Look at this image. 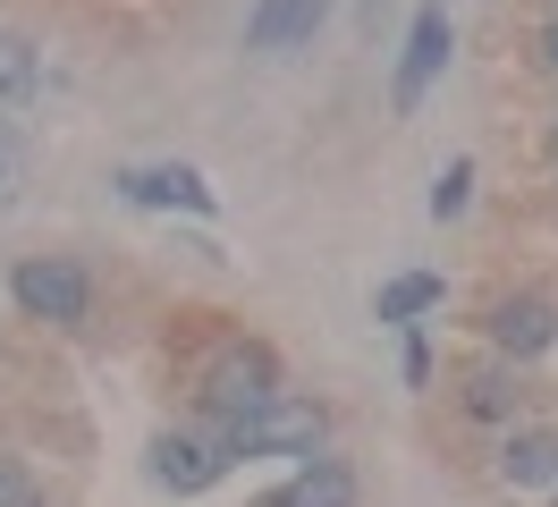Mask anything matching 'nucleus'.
<instances>
[{
  "mask_svg": "<svg viewBox=\"0 0 558 507\" xmlns=\"http://www.w3.org/2000/svg\"><path fill=\"white\" fill-rule=\"evenodd\" d=\"M440 304H449V279H440V270H407V279H389L381 297H373V313L398 322V330H415L423 313H440Z\"/></svg>",
  "mask_w": 558,
  "mask_h": 507,
  "instance_id": "f8f14e48",
  "label": "nucleus"
},
{
  "mask_svg": "<svg viewBox=\"0 0 558 507\" xmlns=\"http://www.w3.org/2000/svg\"><path fill=\"white\" fill-rule=\"evenodd\" d=\"M474 203V161H449L440 169V186H432V220H457Z\"/></svg>",
  "mask_w": 558,
  "mask_h": 507,
  "instance_id": "4468645a",
  "label": "nucleus"
},
{
  "mask_svg": "<svg viewBox=\"0 0 558 507\" xmlns=\"http://www.w3.org/2000/svg\"><path fill=\"white\" fill-rule=\"evenodd\" d=\"M483 338L508 355V364H533V355H550V347H558V304L550 297H499L483 313Z\"/></svg>",
  "mask_w": 558,
  "mask_h": 507,
  "instance_id": "423d86ee",
  "label": "nucleus"
},
{
  "mask_svg": "<svg viewBox=\"0 0 558 507\" xmlns=\"http://www.w3.org/2000/svg\"><path fill=\"white\" fill-rule=\"evenodd\" d=\"M35 76H43L35 43H26V34H9V26H0V101H26V94H35Z\"/></svg>",
  "mask_w": 558,
  "mask_h": 507,
  "instance_id": "ddd939ff",
  "label": "nucleus"
},
{
  "mask_svg": "<svg viewBox=\"0 0 558 507\" xmlns=\"http://www.w3.org/2000/svg\"><path fill=\"white\" fill-rule=\"evenodd\" d=\"M271 398H288V389H279V355L254 347V338L220 347V355L204 364V389H195L204 423H238V414H254V406H271Z\"/></svg>",
  "mask_w": 558,
  "mask_h": 507,
  "instance_id": "f03ea898",
  "label": "nucleus"
},
{
  "mask_svg": "<svg viewBox=\"0 0 558 507\" xmlns=\"http://www.w3.org/2000/svg\"><path fill=\"white\" fill-rule=\"evenodd\" d=\"M229 466H238V457H229L211 432H204V439H195V432H161V439H153V482H161V491H178V499L211 491Z\"/></svg>",
  "mask_w": 558,
  "mask_h": 507,
  "instance_id": "0eeeda50",
  "label": "nucleus"
},
{
  "mask_svg": "<svg viewBox=\"0 0 558 507\" xmlns=\"http://www.w3.org/2000/svg\"><path fill=\"white\" fill-rule=\"evenodd\" d=\"M0 507H43V482L26 473V457H0Z\"/></svg>",
  "mask_w": 558,
  "mask_h": 507,
  "instance_id": "2eb2a0df",
  "label": "nucleus"
},
{
  "mask_svg": "<svg viewBox=\"0 0 558 507\" xmlns=\"http://www.w3.org/2000/svg\"><path fill=\"white\" fill-rule=\"evenodd\" d=\"M119 195L144 203V212H186V220H211L220 195L204 186V169L186 161H144V169H119Z\"/></svg>",
  "mask_w": 558,
  "mask_h": 507,
  "instance_id": "39448f33",
  "label": "nucleus"
},
{
  "mask_svg": "<svg viewBox=\"0 0 558 507\" xmlns=\"http://www.w3.org/2000/svg\"><path fill=\"white\" fill-rule=\"evenodd\" d=\"M457 398H465V414H474V423H517L524 381H517V364L499 355V364H474V372H465V381H457Z\"/></svg>",
  "mask_w": 558,
  "mask_h": 507,
  "instance_id": "9d476101",
  "label": "nucleus"
},
{
  "mask_svg": "<svg viewBox=\"0 0 558 507\" xmlns=\"http://www.w3.org/2000/svg\"><path fill=\"white\" fill-rule=\"evenodd\" d=\"M542 60H550V68H558V26H550V34H542Z\"/></svg>",
  "mask_w": 558,
  "mask_h": 507,
  "instance_id": "f3484780",
  "label": "nucleus"
},
{
  "mask_svg": "<svg viewBox=\"0 0 558 507\" xmlns=\"http://www.w3.org/2000/svg\"><path fill=\"white\" fill-rule=\"evenodd\" d=\"M457 51V26H449V9L432 0V9H415V26H407V60H398V76H389V101H398V119H415L423 94H432V76L449 68Z\"/></svg>",
  "mask_w": 558,
  "mask_h": 507,
  "instance_id": "20e7f679",
  "label": "nucleus"
},
{
  "mask_svg": "<svg viewBox=\"0 0 558 507\" xmlns=\"http://www.w3.org/2000/svg\"><path fill=\"white\" fill-rule=\"evenodd\" d=\"M254 507H355V473L339 457H305L271 499H254Z\"/></svg>",
  "mask_w": 558,
  "mask_h": 507,
  "instance_id": "6e6552de",
  "label": "nucleus"
},
{
  "mask_svg": "<svg viewBox=\"0 0 558 507\" xmlns=\"http://www.w3.org/2000/svg\"><path fill=\"white\" fill-rule=\"evenodd\" d=\"M330 17V0H263L245 17V51H288V43H314V26Z\"/></svg>",
  "mask_w": 558,
  "mask_h": 507,
  "instance_id": "1a4fd4ad",
  "label": "nucleus"
},
{
  "mask_svg": "<svg viewBox=\"0 0 558 507\" xmlns=\"http://www.w3.org/2000/svg\"><path fill=\"white\" fill-rule=\"evenodd\" d=\"M9 297H17L26 322L76 330V322L94 313V279H85V263H69V254H26V263L9 270Z\"/></svg>",
  "mask_w": 558,
  "mask_h": 507,
  "instance_id": "7ed1b4c3",
  "label": "nucleus"
},
{
  "mask_svg": "<svg viewBox=\"0 0 558 507\" xmlns=\"http://www.w3.org/2000/svg\"><path fill=\"white\" fill-rule=\"evenodd\" d=\"M229 457H322V439H330V414L314 398H271L238 414V423H204Z\"/></svg>",
  "mask_w": 558,
  "mask_h": 507,
  "instance_id": "f257e3e1",
  "label": "nucleus"
},
{
  "mask_svg": "<svg viewBox=\"0 0 558 507\" xmlns=\"http://www.w3.org/2000/svg\"><path fill=\"white\" fill-rule=\"evenodd\" d=\"M432 381V347H423V330H407V389H423Z\"/></svg>",
  "mask_w": 558,
  "mask_h": 507,
  "instance_id": "dca6fc26",
  "label": "nucleus"
},
{
  "mask_svg": "<svg viewBox=\"0 0 558 507\" xmlns=\"http://www.w3.org/2000/svg\"><path fill=\"white\" fill-rule=\"evenodd\" d=\"M499 482H508V491H558V439L550 432H508Z\"/></svg>",
  "mask_w": 558,
  "mask_h": 507,
  "instance_id": "9b49d317",
  "label": "nucleus"
}]
</instances>
